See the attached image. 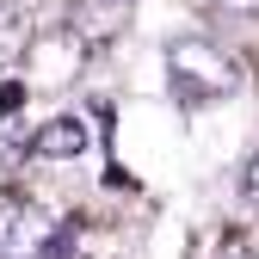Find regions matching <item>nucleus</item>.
<instances>
[{"label":"nucleus","mask_w":259,"mask_h":259,"mask_svg":"<svg viewBox=\"0 0 259 259\" xmlns=\"http://www.w3.org/2000/svg\"><path fill=\"white\" fill-rule=\"evenodd\" d=\"M74 253V222L50 216L31 198L0 204V259H68Z\"/></svg>","instance_id":"1"},{"label":"nucleus","mask_w":259,"mask_h":259,"mask_svg":"<svg viewBox=\"0 0 259 259\" xmlns=\"http://www.w3.org/2000/svg\"><path fill=\"white\" fill-rule=\"evenodd\" d=\"M167 68H173V80H179L185 99H222V93L241 87V68L210 37H173L167 44Z\"/></svg>","instance_id":"2"},{"label":"nucleus","mask_w":259,"mask_h":259,"mask_svg":"<svg viewBox=\"0 0 259 259\" xmlns=\"http://www.w3.org/2000/svg\"><path fill=\"white\" fill-rule=\"evenodd\" d=\"M87 37L80 31H68V25H50V31H31V44H25V68H31V80L37 87H74L80 74H87Z\"/></svg>","instance_id":"3"},{"label":"nucleus","mask_w":259,"mask_h":259,"mask_svg":"<svg viewBox=\"0 0 259 259\" xmlns=\"http://www.w3.org/2000/svg\"><path fill=\"white\" fill-rule=\"evenodd\" d=\"M31 154H44V160H74V154H87V123L80 117H50L37 136H31Z\"/></svg>","instance_id":"4"},{"label":"nucleus","mask_w":259,"mask_h":259,"mask_svg":"<svg viewBox=\"0 0 259 259\" xmlns=\"http://www.w3.org/2000/svg\"><path fill=\"white\" fill-rule=\"evenodd\" d=\"M25 44H31V31H25V13L0 7V62H19V56H25Z\"/></svg>","instance_id":"5"},{"label":"nucleus","mask_w":259,"mask_h":259,"mask_svg":"<svg viewBox=\"0 0 259 259\" xmlns=\"http://www.w3.org/2000/svg\"><path fill=\"white\" fill-rule=\"evenodd\" d=\"M210 259H259V247H253L241 229H222V235H216V247H210Z\"/></svg>","instance_id":"6"},{"label":"nucleus","mask_w":259,"mask_h":259,"mask_svg":"<svg viewBox=\"0 0 259 259\" xmlns=\"http://www.w3.org/2000/svg\"><path fill=\"white\" fill-rule=\"evenodd\" d=\"M25 142H31V136H25V123H19V117L0 123V154H7V160H19V154H25Z\"/></svg>","instance_id":"7"},{"label":"nucleus","mask_w":259,"mask_h":259,"mask_svg":"<svg viewBox=\"0 0 259 259\" xmlns=\"http://www.w3.org/2000/svg\"><path fill=\"white\" fill-rule=\"evenodd\" d=\"M222 13H247V19H259V0H216Z\"/></svg>","instance_id":"8"},{"label":"nucleus","mask_w":259,"mask_h":259,"mask_svg":"<svg viewBox=\"0 0 259 259\" xmlns=\"http://www.w3.org/2000/svg\"><path fill=\"white\" fill-rule=\"evenodd\" d=\"M247 191H253V198H259V154L247 160Z\"/></svg>","instance_id":"9"}]
</instances>
